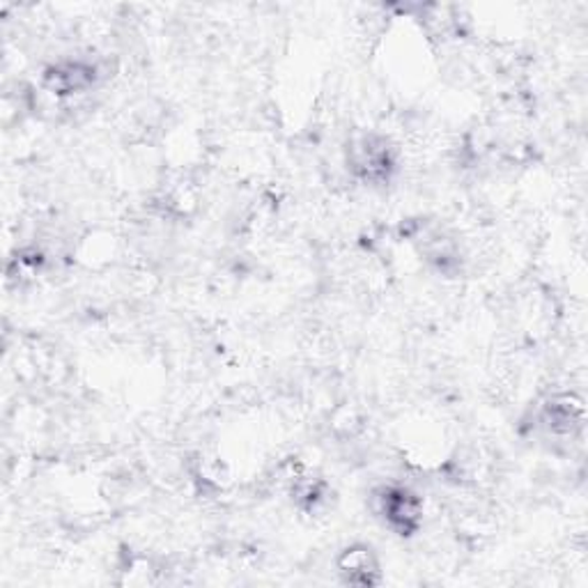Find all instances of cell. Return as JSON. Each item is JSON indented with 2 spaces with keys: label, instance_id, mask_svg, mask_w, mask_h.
<instances>
[{
  "label": "cell",
  "instance_id": "obj_1",
  "mask_svg": "<svg viewBox=\"0 0 588 588\" xmlns=\"http://www.w3.org/2000/svg\"><path fill=\"white\" fill-rule=\"evenodd\" d=\"M377 503H379V515L385 518V522L396 533L412 535L419 531L423 506L414 492H409L407 488H398V485H391V488L379 490Z\"/></svg>",
  "mask_w": 588,
  "mask_h": 588
},
{
  "label": "cell",
  "instance_id": "obj_2",
  "mask_svg": "<svg viewBox=\"0 0 588 588\" xmlns=\"http://www.w3.org/2000/svg\"><path fill=\"white\" fill-rule=\"evenodd\" d=\"M339 573L345 577V581L362 586L375 584L379 579L377 558L366 545H352L343 550V554L339 556Z\"/></svg>",
  "mask_w": 588,
  "mask_h": 588
}]
</instances>
